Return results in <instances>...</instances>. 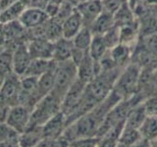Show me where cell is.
<instances>
[{
	"label": "cell",
	"instance_id": "1",
	"mask_svg": "<svg viewBox=\"0 0 157 147\" xmlns=\"http://www.w3.org/2000/svg\"><path fill=\"white\" fill-rule=\"evenodd\" d=\"M120 100H122L121 98L112 90L104 100L99 102L90 111L86 113L74 123L67 126L61 135V138L69 145L73 141L80 138L96 137L107 113Z\"/></svg>",
	"mask_w": 157,
	"mask_h": 147
},
{
	"label": "cell",
	"instance_id": "2",
	"mask_svg": "<svg viewBox=\"0 0 157 147\" xmlns=\"http://www.w3.org/2000/svg\"><path fill=\"white\" fill-rule=\"evenodd\" d=\"M141 68L136 63L131 62L118 76L113 87V91L121 99H127L136 95L140 88Z\"/></svg>",
	"mask_w": 157,
	"mask_h": 147
},
{
	"label": "cell",
	"instance_id": "3",
	"mask_svg": "<svg viewBox=\"0 0 157 147\" xmlns=\"http://www.w3.org/2000/svg\"><path fill=\"white\" fill-rule=\"evenodd\" d=\"M123 69L114 68L100 71L98 75L86 85V92L97 103L104 100L113 90L118 76Z\"/></svg>",
	"mask_w": 157,
	"mask_h": 147
},
{
	"label": "cell",
	"instance_id": "4",
	"mask_svg": "<svg viewBox=\"0 0 157 147\" xmlns=\"http://www.w3.org/2000/svg\"><path fill=\"white\" fill-rule=\"evenodd\" d=\"M78 77L77 65L72 60L58 62L56 64L54 74V85L51 91L52 94L63 100L69 88Z\"/></svg>",
	"mask_w": 157,
	"mask_h": 147
},
{
	"label": "cell",
	"instance_id": "5",
	"mask_svg": "<svg viewBox=\"0 0 157 147\" xmlns=\"http://www.w3.org/2000/svg\"><path fill=\"white\" fill-rule=\"evenodd\" d=\"M61 106L62 100L50 92L41 100H39L37 104L33 107L29 127L43 126L46 122L61 111Z\"/></svg>",
	"mask_w": 157,
	"mask_h": 147
},
{
	"label": "cell",
	"instance_id": "6",
	"mask_svg": "<svg viewBox=\"0 0 157 147\" xmlns=\"http://www.w3.org/2000/svg\"><path fill=\"white\" fill-rule=\"evenodd\" d=\"M32 110L28 107L18 104L9 108L5 124L17 134H22L29 126Z\"/></svg>",
	"mask_w": 157,
	"mask_h": 147
},
{
	"label": "cell",
	"instance_id": "7",
	"mask_svg": "<svg viewBox=\"0 0 157 147\" xmlns=\"http://www.w3.org/2000/svg\"><path fill=\"white\" fill-rule=\"evenodd\" d=\"M20 91H21V77L13 72L9 73L0 88V100L9 107L18 105Z\"/></svg>",
	"mask_w": 157,
	"mask_h": 147
},
{
	"label": "cell",
	"instance_id": "8",
	"mask_svg": "<svg viewBox=\"0 0 157 147\" xmlns=\"http://www.w3.org/2000/svg\"><path fill=\"white\" fill-rule=\"evenodd\" d=\"M37 81L38 77H21V91L19 96V104L28 107L33 110L39 102L37 95Z\"/></svg>",
	"mask_w": 157,
	"mask_h": 147
},
{
	"label": "cell",
	"instance_id": "9",
	"mask_svg": "<svg viewBox=\"0 0 157 147\" xmlns=\"http://www.w3.org/2000/svg\"><path fill=\"white\" fill-rule=\"evenodd\" d=\"M86 85V82L82 81L78 77H77V80L74 81L71 87L69 88V90L63 98L61 106V111L65 116L70 114L80 103L83 93H85Z\"/></svg>",
	"mask_w": 157,
	"mask_h": 147
},
{
	"label": "cell",
	"instance_id": "10",
	"mask_svg": "<svg viewBox=\"0 0 157 147\" xmlns=\"http://www.w3.org/2000/svg\"><path fill=\"white\" fill-rule=\"evenodd\" d=\"M49 19H50V16L45 9L29 6L21 15L18 21L22 24L25 28L32 29L42 26Z\"/></svg>",
	"mask_w": 157,
	"mask_h": 147
},
{
	"label": "cell",
	"instance_id": "11",
	"mask_svg": "<svg viewBox=\"0 0 157 147\" xmlns=\"http://www.w3.org/2000/svg\"><path fill=\"white\" fill-rule=\"evenodd\" d=\"M33 60L29 55L27 42L20 43L14 48L12 54V72L22 77Z\"/></svg>",
	"mask_w": 157,
	"mask_h": 147
},
{
	"label": "cell",
	"instance_id": "12",
	"mask_svg": "<svg viewBox=\"0 0 157 147\" xmlns=\"http://www.w3.org/2000/svg\"><path fill=\"white\" fill-rule=\"evenodd\" d=\"M32 59H47L53 57V42L44 37L33 38L27 42Z\"/></svg>",
	"mask_w": 157,
	"mask_h": 147
},
{
	"label": "cell",
	"instance_id": "13",
	"mask_svg": "<svg viewBox=\"0 0 157 147\" xmlns=\"http://www.w3.org/2000/svg\"><path fill=\"white\" fill-rule=\"evenodd\" d=\"M76 9L81 14L85 27L90 28L94 20L103 11L101 0H83L80 2Z\"/></svg>",
	"mask_w": 157,
	"mask_h": 147
},
{
	"label": "cell",
	"instance_id": "14",
	"mask_svg": "<svg viewBox=\"0 0 157 147\" xmlns=\"http://www.w3.org/2000/svg\"><path fill=\"white\" fill-rule=\"evenodd\" d=\"M77 68L78 77L86 83L93 80L101 71L99 62L93 60L91 56L88 54V52L82 59V61L77 65Z\"/></svg>",
	"mask_w": 157,
	"mask_h": 147
},
{
	"label": "cell",
	"instance_id": "15",
	"mask_svg": "<svg viewBox=\"0 0 157 147\" xmlns=\"http://www.w3.org/2000/svg\"><path fill=\"white\" fill-rule=\"evenodd\" d=\"M66 118L63 114L62 111H60L51 118L48 122L42 126L44 138L46 139H57L62 134L66 129Z\"/></svg>",
	"mask_w": 157,
	"mask_h": 147
},
{
	"label": "cell",
	"instance_id": "16",
	"mask_svg": "<svg viewBox=\"0 0 157 147\" xmlns=\"http://www.w3.org/2000/svg\"><path fill=\"white\" fill-rule=\"evenodd\" d=\"M29 6V0H17L0 10V23L7 24L18 21L24 11Z\"/></svg>",
	"mask_w": 157,
	"mask_h": 147
},
{
	"label": "cell",
	"instance_id": "17",
	"mask_svg": "<svg viewBox=\"0 0 157 147\" xmlns=\"http://www.w3.org/2000/svg\"><path fill=\"white\" fill-rule=\"evenodd\" d=\"M83 27L85 24H83L82 18L75 8V10L62 23V36L63 37L72 39Z\"/></svg>",
	"mask_w": 157,
	"mask_h": 147
},
{
	"label": "cell",
	"instance_id": "18",
	"mask_svg": "<svg viewBox=\"0 0 157 147\" xmlns=\"http://www.w3.org/2000/svg\"><path fill=\"white\" fill-rule=\"evenodd\" d=\"M43 139L45 138H44L42 126H29L18 136L20 147H36Z\"/></svg>",
	"mask_w": 157,
	"mask_h": 147
},
{
	"label": "cell",
	"instance_id": "19",
	"mask_svg": "<svg viewBox=\"0 0 157 147\" xmlns=\"http://www.w3.org/2000/svg\"><path fill=\"white\" fill-rule=\"evenodd\" d=\"M73 42L72 39L66 37H60L53 42V57L55 62H64L72 60L73 53Z\"/></svg>",
	"mask_w": 157,
	"mask_h": 147
},
{
	"label": "cell",
	"instance_id": "20",
	"mask_svg": "<svg viewBox=\"0 0 157 147\" xmlns=\"http://www.w3.org/2000/svg\"><path fill=\"white\" fill-rule=\"evenodd\" d=\"M132 46L124 43H119L110 49V55L118 68L124 69L132 62Z\"/></svg>",
	"mask_w": 157,
	"mask_h": 147
},
{
	"label": "cell",
	"instance_id": "21",
	"mask_svg": "<svg viewBox=\"0 0 157 147\" xmlns=\"http://www.w3.org/2000/svg\"><path fill=\"white\" fill-rule=\"evenodd\" d=\"M115 26L114 14L102 11L90 27L93 36H103Z\"/></svg>",
	"mask_w": 157,
	"mask_h": 147
},
{
	"label": "cell",
	"instance_id": "22",
	"mask_svg": "<svg viewBox=\"0 0 157 147\" xmlns=\"http://www.w3.org/2000/svg\"><path fill=\"white\" fill-rule=\"evenodd\" d=\"M55 65L56 62L53 59H50V60H47V59H33L22 77H39Z\"/></svg>",
	"mask_w": 157,
	"mask_h": 147
},
{
	"label": "cell",
	"instance_id": "23",
	"mask_svg": "<svg viewBox=\"0 0 157 147\" xmlns=\"http://www.w3.org/2000/svg\"><path fill=\"white\" fill-rule=\"evenodd\" d=\"M140 39V24L139 21L120 27V43L128 44V45L135 47L136 42Z\"/></svg>",
	"mask_w": 157,
	"mask_h": 147
},
{
	"label": "cell",
	"instance_id": "24",
	"mask_svg": "<svg viewBox=\"0 0 157 147\" xmlns=\"http://www.w3.org/2000/svg\"><path fill=\"white\" fill-rule=\"evenodd\" d=\"M146 117H147V114H146L145 108L144 106V103L140 102V103H137V104L134 105L130 109L129 113H128V115L126 117L124 125L127 126L135 127V129L139 130Z\"/></svg>",
	"mask_w": 157,
	"mask_h": 147
},
{
	"label": "cell",
	"instance_id": "25",
	"mask_svg": "<svg viewBox=\"0 0 157 147\" xmlns=\"http://www.w3.org/2000/svg\"><path fill=\"white\" fill-rule=\"evenodd\" d=\"M57 64V62H56ZM56 65L50 70L47 71L45 74L38 77L37 81V95L39 100H41L43 97L48 95L53 89L54 85V74H55Z\"/></svg>",
	"mask_w": 157,
	"mask_h": 147
},
{
	"label": "cell",
	"instance_id": "26",
	"mask_svg": "<svg viewBox=\"0 0 157 147\" xmlns=\"http://www.w3.org/2000/svg\"><path fill=\"white\" fill-rule=\"evenodd\" d=\"M136 20L137 19L136 17V15H135L134 11H132V9L130 7L128 1L123 3L121 6L118 8L117 11L114 13L115 24L119 28L134 23L135 21H136Z\"/></svg>",
	"mask_w": 157,
	"mask_h": 147
},
{
	"label": "cell",
	"instance_id": "27",
	"mask_svg": "<svg viewBox=\"0 0 157 147\" xmlns=\"http://www.w3.org/2000/svg\"><path fill=\"white\" fill-rule=\"evenodd\" d=\"M92 37H93V34L90 31V28L87 27H83L81 31L72 38L74 48L82 52H88Z\"/></svg>",
	"mask_w": 157,
	"mask_h": 147
},
{
	"label": "cell",
	"instance_id": "28",
	"mask_svg": "<svg viewBox=\"0 0 157 147\" xmlns=\"http://www.w3.org/2000/svg\"><path fill=\"white\" fill-rule=\"evenodd\" d=\"M108 50H109V48H108L103 36H93L90 49H88V54L91 56L93 60L99 62L102 57L108 52Z\"/></svg>",
	"mask_w": 157,
	"mask_h": 147
},
{
	"label": "cell",
	"instance_id": "29",
	"mask_svg": "<svg viewBox=\"0 0 157 147\" xmlns=\"http://www.w3.org/2000/svg\"><path fill=\"white\" fill-rule=\"evenodd\" d=\"M139 130L142 138L149 141L157 138V116H147Z\"/></svg>",
	"mask_w": 157,
	"mask_h": 147
},
{
	"label": "cell",
	"instance_id": "30",
	"mask_svg": "<svg viewBox=\"0 0 157 147\" xmlns=\"http://www.w3.org/2000/svg\"><path fill=\"white\" fill-rule=\"evenodd\" d=\"M140 138L141 135L139 130L124 125L119 135V138H118V143L125 147H130Z\"/></svg>",
	"mask_w": 157,
	"mask_h": 147
},
{
	"label": "cell",
	"instance_id": "31",
	"mask_svg": "<svg viewBox=\"0 0 157 147\" xmlns=\"http://www.w3.org/2000/svg\"><path fill=\"white\" fill-rule=\"evenodd\" d=\"M102 36L104 38L108 48L111 49L114 46H116L117 44L120 43V28L115 24V26L112 28H110L106 33L103 34Z\"/></svg>",
	"mask_w": 157,
	"mask_h": 147
},
{
	"label": "cell",
	"instance_id": "32",
	"mask_svg": "<svg viewBox=\"0 0 157 147\" xmlns=\"http://www.w3.org/2000/svg\"><path fill=\"white\" fill-rule=\"evenodd\" d=\"M147 116H157V94L150 95L142 101Z\"/></svg>",
	"mask_w": 157,
	"mask_h": 147
},
{
	"label": "cell",
	"instance_id": "33",
	"mask_svg": "<svg viewBox=\"0 0 157 147\" xmlns=\"http://www.w3.org/2000/svg\"><path fill=\"white\" fill-rule=\"evenodd\" d=\"M17 135H19V134L13 130L5 123H0V143Z\"/></svg>",
	"mask_w": 157,
	"mask_h": 147
},
{
	"label": "cell",
	"instance_id": "34",
	"mask_svg": "<svg viewBox=\"0 0 157 147\" xmlns=\"http://www.w3.org/2000/svg\"><path fill=\"white\" fill-rule=\"evenodd\" d=\"M98 137H90V138H80L72 143L69 144L68 147H96Z\"/></svg>",
	"mask_w": 157,
	"mask_h": 147
},
{
	"label": "cell",
	"instance_id": "35",
	"mask_svg": "<svg viewBox=\"0 0 157 147\" xmlns=\"http://www.w3.org/2000/svg\"><path fill=\"white\" fill-rule=\"evenodd\" d=\"M9 108L10 107L7 104H5L3 101L0 100V123H5Z\"/></svg>",
	"mask_w": 157,
	"mask_h": 147
},
{
	"label": "cell",
	"instance_id": "36",
	"mask_svg": "<svg viewBox=\"0 0 157 147\" xmlns=\"http://www.w3.org/2000/svg\"><path fill=\"white\" fill-rule=\"evenodd\" d=\"M130 147H151V142L149 140H147L145 138H141L140 140H137L135 142L134 144L131 145Z\"/></svg>",
	"mask_w": 157,
	"mask_h": 147
},
{
	"label": "cell",
	"instance_id": "37",
	"mask_svg": "<svg viewBox=\"0 0 157 147\" xmlns=\"http://www.w3.org/2000/svg\"><path fill=\"white\" fill-rule=\"evenodd\" d=\"M8 74L9 73L5 72V71H3V70H1V69H0V88H1V86L3 85V81H4L5 77H6V76L8 75Z\"/></svg>",
	"mask_w": 157,
	"mask_h": 147
},
{
	"label": "cell",
	"instance_id": "38",
	"mask_svg": "<svg viewBox=\"0 0 157 147\" xmlns=\"http://www.w3.org/2000/svg\"><path fill=\"white\" fill-rule=\"evenodd\" d=\"M150 142H151V147H157V138L153 139Z\"/></svg>",
	"mask_w": 157,
	"mask_h": 147
},
{
	"label": "cell",
	"instance_id": "39",
	"mask_svg": "<svg viewBox=\"0 0 157 147\" xmlns=\"http://www.w3.org/2000/svg\"><path fill=\"white\" fill-rule=\"evenodd\" d=\"M117 147H125V146H123V145H121V144H119V143H118Z\"/></svg>",
	"mask_w": 157,
	"mask_h": 147
}]
</instances>
